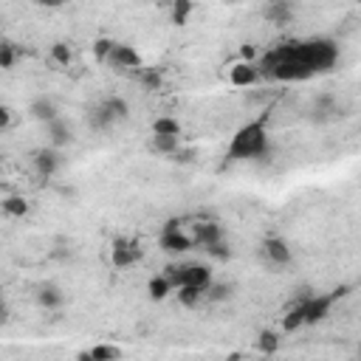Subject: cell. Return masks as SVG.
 Instances as JSON below:
<instances>
[{
	"label": "cell",
	"mask_w": 361,
	"mask_h": 361,
	"mask_svg": "<svg viewBox=\"0 0 361 361\" xmlns=\"http://www.w3.org/2000/svg\"><path fill=\"white\" fill-rule=\"evenodd\" d=\"M175 293L183 307H200L206 302V290H197V288H178Z\"/></svg>",
	"instance_id": "22"
},
{
	"label": "cell",
	"mask_w": 361,
	"mask_h": 361,
	"mask_svg": "<svg viewBox=\"0 0 361 361\" xmlns=\"http://www.w3.org/2000/svg\"><path fill=\"white\" fill-rule=\"evenodd\" d=\"M158 245H161L164 254L180 257V254H186L189 248H195V240H192L189 231H183V226H180L178 217H169V220L161 226V231H158Z\"/></svg>",
	"instance_id": "5"
},
{
	"label": "cell",
	"mask_w": 361,
	"mask_h": 361,
	"mask_svg": "<svg viewBox=\"0 0 361 361\" xmlns=\"http://www.w3.org/2000/svg\"><path fill=\"white\" fill-rule=\"evenodd\" d=\"M62 164H65V158H62V149H56V147H39L34 152V169L39 178H54L62 169Z\"/></svg>",
	"instance_id": "11"
},
{
	"label": "cell",
	"mask_w": 361,
	"mask_h": 361,
	"mask_svg": "<svg viewBox=\"0 0 361 361\" xmlns=\"http://www.w3.org/2000/svg\"><path fill=\"white\" fill-rule=\"evenodd\" d=\"M192 11H195V3H189V0H178V3H172V8H169V20H172L175 25H183V23L189 20Z\"/></svg>",
	"instance_id": "24"
},
{
	"label": "cell",
	"mask_w": 361,
	"mask_h": 361,
	"mask_svg": "<svg viewBox=\"0 0 361 361\" xmlns=\"http://www.w3.org/2000/svg\"><path fill=\"white\" fill-rule=\"evenodd\" d=\"M344 296V288H338V290H330V293H310V296H305L302 299V307H305V324H319V322H324L327 316H330V310H333V305L338 302Z\"/></svg>",
	"instance_id": "7"
},
{
	"label": "cell",
	"mask_w": 361,
	"mask_h": 361,
	"mask_svg": "<svg viewBox=\"0 0 361 361\" xmlns=\"http://www.w3.org/2000/svg\"><path fill=\"white\" fill-rule=\"evenodd\" d=\"M195 158V149H178L175 155H172V161H178V164H189Z\"/></svg>",
	"instance_id": "32"
},
{
	"label": "cell",
	"mask_w": 361,
	"mask_h": 361,
	"mask_svg": "<svg viewBox=\"0 0 361 361\" xmlns=\"http://www.w3.org/2000/svg\"><path fill=\"white\" fill-rule=\"evenodd\" d=\"M152 135H172V138H180V121L175 116H158L152 121Z\"/></svg>",
	"instance_id": "19"
},
{
	"label": "cell",
	"mask_w": 361,
	"mask_h": 361,
	"mask_svg": "<svg viewBox=\"0 0 361 361\" xmlns=\"http://www.w3.org/2000/svg\"><path fill=\"white\" fill-rule=\"evenodd\" d=\"M51 59H54L56 65H71L73 51L68 48V42H54V45H51Z\"/></svg>",
	"instance_id": "26"
},
{
	"label": "cell",
	"mask_w": 361,
	"mask_h": 361,
	"mask_svg": "<svg viewBox=\"0 0 361 361\" xmlns=\"http://www.w3.org/2000/svg\"><path fill=\"white\" fill-rule=\"evenodd\" d=\"M172 282H175V290L178 288H197V290H206L214 285V271L203 262H175V265H166L164 271Z\"/></svg>",
	"instance_id": "4"
},
{
	"label": "cell",
	"mask_w": 361,
	"mask_h": 361,
	"mask_svg": "<svg viewBox=\"0 0 361 361\" xmlns=\"http://www.w3.org/2000/svg\"><path fill=\"white\" fill-rule=\"evenodd\" d=\"M127 118H130V104L121 96H104L102 102H96L87 110V127L96 133H104V130H110Z\"/></svg>",
	"instance_id": "3"
},
{
	"label": "cell",
	"mask_w": 361,
	"mask_h": 361,
	"mask_svg": "<svg viewBox=\"0 0 361 361\" xmlns=\"http://www.w3.org/2000/svg\"><path fill=\"white\" fill-rule=\"evenodd\" d=\"M259 259H262V265L265 268H274V271H282V268H288L290 262H293V248L288 245V240L285 237H265L262 243H259Z\"/></svg>",
	"instance_id": "6"
},
{
	"label": "cell",
	"mask_w": 361,
	"mask_h": 361,
	"mask_svg": "<svg viewBox=\"0 0 361 361\" xmlns=\"http://www.w3.org/2000/svg\"><path fill=\"white\" fill-rule=\"evenodd\" d=\"M144 254L147 251H144L141 240H135V237H116L113 248H110V262L116 268H133L135 262L144 259Z\"/></svg>",
	"instance_id": "8"
},
{
	"label": "cell",
	"mask_w": 361,
	"mask_h": 361,
	"mask_svg": "<svg viewBox=\"0 0 361 361\" xmlns=\"http://www.w3.org/2000/svg\"><path fill=\"white\" fill-rule=\"evenodd\" d=\"M262 79V71H259V65L257 62H234L231 68H228V82L234 85V87H251V85H257Z\"/></svg>",
	"instance_id": "12"
},
{
	"label": "cell",
	"mask_w": 361,
	"mask_h": 361,
	"mask_svg": "<svg viewBox=\"0 0 361 361\" xmlns=\"http://www.w3.org/2000/svg\"><path fill=\"white\" fill-rule=\"evenodd\" d=\"M8 124H11V110H8V107H3V110H0V127H3V130H8Z\"/></svg>",
	"instance_id": "33"
},
{
	"label": "cell",
	"mask_w": 361,
	"mask_h": 361,
	"mask_svg": "<svg viewBox=\"0 0 361 361\" xmlns=\"http://www.w3.org/2000/svg\"><path fill=\"white\" fill-rule=\"evenodd\" d=\"M3 212L8 217H23V214H28V200L23 195H6L3 197Z\"/></svg>",
	"instance_id": "21"
},
{
	"label": "cell",
	"mask_w": 361,
	"mask_h": 361,
	"mask_svg": "<svg viewBox=\"0 0 361 361\" xmlns=\"http://www.w3.org/2000/svg\"><path fill=\"white\" fill-rule=\"evenodd\" d=\"M285 45L293 59H299L305 68L313 71V76L330 73L338 65V42L330 37H307V39H293Z\"/></svg>",
	"instance_id": "2"
},
{
	"label": "cell",
	"mask_w": 361,
	"mask_h": 361,
	"mask_svg": "<svg viewBox=\"0 0 361 361\" xmlns=\"http://www.w3.org/2000/svg\"><path fill=\"white\" fill-rule=\"evenodd\" d=\"M147 293L152 302H164V299H169V293H175V282L166 274H155L147 282Z\"/></svg>",
	"instance_id": "17"
},
{
	"label": "cell",
	"mask_w": 361,
	"mask_h": 361,
	"mask_svg": "<svg viewBox=\"0 0 361 361\" xmlns=\"http://www.w3.org/2000/svg\"><path fill=\"white\" fill-rule=\"evenodd\" d=\"M206 254H209V257H214V259H228V257H231V245H228V240H220V243H217V245H212Z\"/></svg>",
	"instance_id": "31"
},
{
	"label": "cell",
	"mask_w": 361,
	"mask_h": 361,
	"mask_svg": "<svg viewBox=\"0 0 361 361\" xmlns=\"http://www.w3.org/2000/svg\"><path fill=\"white\" fill-rule=\"evenodd\" d=\"M45 135H48V147L62 149V147H68L73 141V127L65 118H56V121L45 124Z\"/></svg>",
	"instance_id": "16"
},
{
	"label": "cell",
	"mask_w": 361,
	"mask_h": 361,
	"mask_svg": "<svg viewBox=\"0 0 361 361\" xmlns=\"http://www.w3.org/2000/svg\"><path fill=\"white\" fill-rule=\"evenodd\" d=\"M147 149L152 155H175L180 149V138H172V135H149Z\"/></svg>",
	"instance_id": "18"
},
{
	"label": "cell",
	"mask_w": 361,
	"mask_h": 361,
	"mask_svg": "<svg viewBox=\"0 0 361 361\" xmlns=\"http://www.w3.org/2000/svg\"><path fill=\"white\" fill-rule=\"evenodd\" d=\"M113 45H116V39H110V37H99V39H96V45H93L96 59H99V62H107V56H110Z\"/></svg>",
	"instance_id": "30"
},
{
	"label": "cell",
	"mask_w": 361,
	"mask_h": 361,
	"mask_svg": "<svg viewBox=\"0 0 361 361\" xmlns=\"http://www.w3.org/2000/svg\"><path fill=\"white\" fill-rule=\"evenodd\" d=\"M34 299H37L39 307H45V310H56V307L65 305V290H62L56 282H42V285L37 288Z\"/></svg>",
	"instance_id": "15"
},
{
	"label": "cell",
	"mask_w": 361,
	"mask_h": 361,
	"mask_svg": "<svg viewBox=\"0 0 361 361\" xmlns=\"http://www.w3.org/2000/svg\"><path fill=\"white\" fill-rule=\"evenodd\" d=\"M192 240H195L197 248L209 251L212 245H217L220 240H226V231H223V226L217 220H197L192 226Z\"/></svg>",
	"instance_id": "10"
},
{
	"label": "cell",
	"mask_w": 361,
	"mask_h": 361,
	"mask_svg": "<svg viewBox=\"0 0 361 361\" xmlns=\"http://www.w3.org/2000/svg\"><path fill=\"white\" fill-rule=\"evenodd\" d=\"M257 347H259V353L274 355V353L279 350V333H276V330H262L259 338H257Z\"/></svg>",
	"instance_id": "25"
},
{
	"label": "cell",
	"mask_w": 361,
	"mask_h": 361,
	"mask_svg": "<svg viewBox=\"0 0 361 361\" xmlns=\"http://www.w3.org/2000/svg\"><path fill=\"white\" fill-rule=\"evenodd\" d=\"M104 65H110L113 71H127V73H133V76H135V73L144 68L141 54H138V51H135L130 42H116Z\"/></svg>",
	"instance_id": "9"
},
{
	"label": "cell",
	"mask_w": 361,
	"mask_h": 361,
	"mask_svg": "<svg viewBox=\"0 0 361 361\" xmlns=\"http://www.w3.org/2000/svg\"><path fill=\"white\" fill-rule=\"evenodd\" d=\"M262 14H265L271 23L282 25V23H288V20L293 17V6H290V3H268V6L262 8Z\"/></svg>",
	"instance_id": "20"
},
{
	"label": "cell",
	"mask_w": 361,
	"mask_h": 361,
	"mask_svg": "<svg viewBox=\"0 0 361 361\" xmlns=\"http://www.w3.org/2000/svg\"><path fill=\"white\" fill-rule=\"evenodd\" d=\"M135 76H138V79H141V85H144V87H149V90H158V87H161V73H158L155 68H141Z\"/></svg>",
	"instance_id": "27"
},
{
	"label": "cell",
	"mask_w": 361,
	"mask_h": 361,
	"mask_svg": "<svg viewBox=\"0 0 361 361\" xmlns=\"http://www.w3.org/2000/svg\"><path fill=\"white\" fill-rule=\"evenodd\" d=\"M271 149V133H268V113L248 118L234 130L226 147V158L240 164V161H259Z\"/></svg>",
	"instance_id": "1"
},
{
	"label": "cell",
	"mask_w": 361,
	"mask_h": 361,
	"mask_svg": "<svg viewBox=\"0 0 361 361\" xmlns=\"http://www.w3.org/2000/svg\"><path fill=\"white\" fill-rule=\"evenodd\" d=\"M90 355H93V361H121V347H116V344H93L90 347Z\"/></svg>",
	"instance_id": "23"
},
{
	"label": "cell",
	"mask_w": 361,
	"mask_h": 361,
	"mask_svg": "<svg viewBox=\"0 0 361 361\" xmlns=\"http://www.w3.org/2000/svg\"><path fill=\"white\" fill-rule=\"evenodd\" d=\"M28 116H31L34 121H39L42 127L51 124V121H56V118H62L59 110H56V104H54V99H48V96H37V99H31V104H28Z\"/></svg>",
	"instance_id": "14"
},
{
	"label": "cell",
	"mask_w": 361,
	"mask_h": 361,
	"mask_svg": "<svg viewBox=\"0 0 361 361\" xmlns=\"http://www.w3.org/2000/svg\"><path fill=\"white\" fill-rule=\"evenodd\" d=\"M307 116H310L313 121H319V124L333 121V118H338V116H341V113H338V102H336L330 93H322V96H316V99L310 102Z\"/></svg>",
	"instance_id": "13"
},
{
	"label": "cell",
	"mask_w": 361,
	"mask_h": 361,
	"mask_svg": "<svg viewBox=\"0 0 361 361\" xmlns=\"http://www.w3.org/2000/svg\"><path fill=\"white\" fill-rule=\"evenodd\" d=\"M231 293H234V285H217L214 282L206 293V302H223V299H231Z\"/></svg>",
	"instance_id": "29"
},
{
	"label": "cell",
	"mask_w": 361,
	"mask_h": 361,
	"mask_svg": "<svg viewBox=\"0 0 361 361\" xmlns=\"http://www.w3.org/2000/svg\"><path fill=\"white\" fill-rule=\"evenodd\" d=\"M14 59H17V48H14L8 39H3V42H0V68L8 71V68L14 65Z\"/></svg>",
	"instance_id": "28"
},
{
	"label": "cell",
	"mask_w": 361,
	"mask_h": 361,
	"mask_svg": "<svg viewBox=\"0 0 361 361\" xmlns=\"http://www.w3.org/2000/svg\"><path fill=\"white\" fill-rule=\"evenodd\" d=\"M76 361H93V355H90V350H82V353L76 355Z\"/></svg>",
	"instance_id": "34"
}]
</instances>
